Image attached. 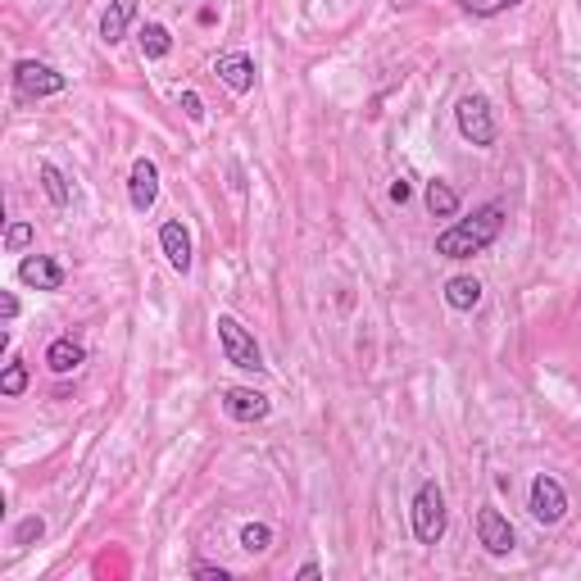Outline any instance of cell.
Masks as SVG:
<instances>
[{"label":"cell","instance_id":"15","mask_svg":"<svg viewBox=\"0 0 581 581\" xmlns=\"http://www.w3.org/2000/svg\"><path fill=\"white\" fill-rule=\"evenodd\" d=\"M46 364H50V373H73V368H82L87 364V350H82L73 336H55L50 341V350H46Z\"/></svg>","mask_w":581,"mask_h":581},{"label":"cell","instance_id":"9","mask_svg":"<svg viewBox=\"0 0 581 581\" xmlns=\"http://www.w3.org/2000/svg\"><path fill=\"white\" fill-rule=\"evenodd\" d=\"M268 395L250 391V386H227L223 391V414L232 418V423H264L268 418Z\"/></svg>","mask_w":581,"mask_h":581},{"label":"cell","instance_id":"7","mask_svg":"<svg viewBox=\"0 0 581 581\" xmlns=\"http://www.w3.org/2000/svg\"><path fill=\"white\" fill-rule=\"evenodd\" d=\"M477 541L486 545V554L504 559V554H513V545H518V532H513V522L504 518L495 504H482V509H477Z\"/></svg>","mask_w":581,"mask_h":581},{"label":"cell","instance_id":"14","mask_svg":"<svg viewBox=\"0 0 581 581\" xmlns=\"http://www.w3.org/2000/svg\"><path fill=\"white\" fill-rule=\"evenodd\" d=\"M445 305H450L454 314H473V309L482 305V282L468 273L450 277V282H445Z\"/></svg>","mask_w":581,"mask_h":581},{"label":"cell","instance_id":"12","mask_svg":"<svg viewBox=\"0 0 581 581\" xmlns=\"http://www.w3.org/2000/svg\"><path fill=\"white\" fill-rule=\"evenodd\" d=\"M19 282L37 286V291H60V286H64V264H55L50 255H28L19 264Z\"/></svg>","mask_w":581,"mask_h":581},{"label":"cell","instance_id":"25","mask_svg":"<svg viewBox=\"0 0 581 581\" xmlns=\"http://www.w3.org/2000/svg\"><path fill=\"white\" fill-rule=\"evenodd\" d=\"M182 114H187V119H205V100H200L196 91H182Z\"/></svg>","mask_w":581,"mask_h":581},{"label":"cell","instance_id":"20","mask_svg":"<svg viewBox=\"0 0 581 581\" xmlns=\"http://www.w3.org/2000/svg\"><path fill=\"white\" fill-rule=\"evenodd\" d=\"M23 391H28V368L10 364V368H5V377H0V395H10V400H14V395H23Z\"/></svg>","mask_w":581,"mask_h":581},{"label":"cell","instance_id":"11","mask_svg":"<svg viewBox=\"0 0 581 581\" xmlns=\"http://www.w3.org/2000/svg\"><path fill=\"white\" fill-rule=\"evenodd\" d=\"M159 250L168 255V264H173V273H191V232L178 223V218H168L164 227H159Z\"/></svg>","mask_w":581,"mask_h":581},{"label":"cell","instance_id":"21","mask_svg":"<svg viewBox=\"0 0 581 581\" xmlns=\"http://www.w3.org/2000/svg\"><path fill=\"white\" fill-rule=\"evenodd\" d=\"M513 5H518V0H463V10L477 14V19H495V14L513 10Z\"/></svg>","mask_w":581,"mask_h":581},{"label":"cell","instance_id":"27","mask_svg":"<svg viewBox=\"0 0 581 581\" xmlns=\"http://www.w3.org/2000/svg\"><path fill=\"white\" fill-rule=\"evenodd\" d=\"M414 196V187H409V178H400V182H391V200L395 205H404V200Z\"/></svg>","mask_w":581,"mask_h":581},{"label":"cell","instance_id":"2","mask_svg":"<svg viewBox=\"0 0 581 581\" xmlns=\"http://www.w3.org/2000/svg\"><path fill=\"white\" fill-rule=\"evenodd\" d=\"M454 123H459V137L468 141V146H477V150L495 146V109L482 91H468V96L454 105Z\"/></svg>","mask_w":581,"mask_h":581},{"label":"cell","instance_id":"3","mask_svg":"<svg viewBox=\"0 0 581 581\" xmlns=\"http://www.w3.org/2000/svg\"><path fill=\"white\" fill-rule=\"evenodd\" d=\"M409 518H414V536L423 545H436L445 536V522H450V513H445V491L436 482H423L414 491V504H409Z\"/></svg>","mask_w":581,"mask_h":581},{"label":"cell","instance_id":"19","mask_svg":"<svg viewBox=\"0 0 581 581\" xmlns=\"http://www.w3.org/2000/svg\"><path fill=\"white\" fill-rule=\"evenodd\" d=\"M268 545H273V527L268 522H246L241 527V550L246 554H264Z\"/></svg>","mask_w":581,"mask_h":581},{"label":"cell","instance_id":"26","mask_svg":"<svg viewBox=\"0 0 581 581\" xmlns=\"http://www.w3.org/2000/svg\"><path fill=\"white\" fill-rule=\"evenodd\" d=\"M0 314H5V323H14V318H19V296H14V291H5V296H0Z\"/></svg>","mask_w":581,"mask_h":581},{"label":"cell","instance_id":"6","mask_svg":"<svg viewBox=\"0 0 581 581\" xmlns=\"http://www.w3.org/2000/svg\"><path fill=\"white\" fill-rule=\"evenodd\" d=\"M527 509H532V518L545 522V527L563 522V513H568V491L559 486V477L536 473L532 477V495H527Z\"/></svg>","mask_w":581,"mask_h":581},{"label":"cell","instance_id":"18","mask_svg":"<svg viewBox=\"0 0 581 581\" xmlns=\"http://www.w3.org/2000/svg\"><path fill=\"white\" fill-rule=\"evenodd\" d=\"M168 50H173V37H168L164 23H146V28H141V55H146V60H164Z\"/></svg>","mask_w":581,"mask_h":581},{"label":"cell","instance_id":"1","mask_svg":"<svg viewBox=\"0 0 581 581\" xmlns=\"http://www.w3.org/2000/svg\"><path fill=\"white\" fill-rule=\"evenodd\" d=\"M500 227H504V205L491 200V205L473 209V218H459V223L445 227L441 237H436V255L441 259H477L495 246Z\"/></svg>","mask_w":581,"mask_h":581},{"label":"cell","instance_id":"24","mask_svg":"<svg viewBox=\"0 0 581 581\" xmlns=\"http://www.w3.org/2000/svg\"><path fill=\"white\" fill-rule=\"evenodd\" d=\"M191 577H196V581H227L232 572H227L223 563H196V568H191Z\"/></svg>","mask_w":581,"mask_h":581},{"label":"cell","instance_id":"8","mask_svg":"<svg viewBox=\"0 0 581 581\" xmlns=\"http://www.w3.org/2000/svg\"><path fill=\"white\" fill-rule=\"evenodd\" d=\"M128 200H132V209L137 214H150L155 209V200H159V168H155V159H132V173H128Z\"/></svg>","mask_w":581,"mask_h":581},{"label":"cell","instance_id":"13","mask_svg":"<svg viewBox=\"0 0 581 581\" xmlns=\"http://www.w3.org/2000/svg\"><path fill=\"white\" fill-rule=\"evenodd\" d=\"M137 5L141 0H109L105 14H100V41L105 46H119L123 37H128L132 19H137Z\"/></svg>","mask_w":581,"mask_h":581},{"label":"cell","instance_id":"22","mask_svg":"<svg viewBox=\"0 0 581 581\" xmlns=\"http://www.w3.org/2000/svg\"><path fill=\"white\" fill-rule=\"evenodd\" d=\"M32 246V223H10L5 227V250L10 255H19V250H28Z\"/></svg>","mask_w":581,"mask_h":581},{"label":"cell","instance_id":"23","mask_svg":"<svg viewBox=\"0 0 581 581\" xmlns=\"http://www.w3.org/2000/svg\"><path fill=\"white\" fill-rule=\"evenodd\" d=\"M41 536H46V522H41L37 513H32V518L19 522V532H14V545H32V541H41Z\"/></svg>","mask_w":581,"mask_h":581},{"label":"cell","instance_id":"17","mask_svg":"<svg viewBox=\"0 0 581 581\" xmlns=\"http://www.w3.org/2000/svg\"><path fill=\"white\" fill-rule=\"evenodd\" d=\"M37 178H41V187H46V196H50V205H69L73 200V191H69V178H64L60 168L50 164V159H41V168H37Z\"/></svg>","mask_w":581,"mask_h":581},{"label":"cell","instance_id":"28","mask_svg":"<svg viewBox=\"0 0 581 581\" xmlns=\"http://www.w3.org/2000/svg\"><path fill=\"white\" fill-rule=\"evenodd\" d=\"M296 577H300V581H314V577H323V568H318V559H309V563H300Z\"/></svg>","mask_w":581,"mask_h":581},{"label":"cell","instance_id":"4","mask_svg":"<svg viewBox=\"0 0 581 581\" xmlns=\"http://www.w3.org/2000/svg\"><path fill=\"white\" fill-rule=\"evenodd\" d=\"M218 345H223V359L232 368H246V373H264V368H268L259 341L232 314H218Z\"/></svg>","mask_w":581,"mask_h":581},{"label":"cell","instance_id":"5","mask_svg":"<svg viewBox=\"0 0 581 581\" xmlns=\"http://www.w3.org/2000/svg\"><path fill=\"white\" fill-rule=\"evenodd\" d=\"M69 87L60 69H50V64H37V60H19L14 64V91L23 100H46V96H60Z\"/></svg>","mask_w":581,"mask_h":581},{"label":"cell","instance_id":"10","mask_svg":"<svg viewBox=\"0 0 581 581\" xmlns=\"http://www.w3.org/2000/svg\"><path fill=\"white\" fill-rule=\"evenodd\" d=\"M214 73H218V82H223L232 96H246V91H255V60H250L246 50H227V55H218Z\"/></svg>","mask_w":581,"mask_h":581},{"label":"cell","instance_id":"16","mask_svg":"<svg viewBox=\"0 0 581 581\" xmlns=\"http://www.w3.org/2000/svg\"><path fill=\"white\" fill-rule=\"evenodd\" d=\"M427 209H432V218H454L459 214V191H454L450 182L432 178L427 182Z\"/></svg>","mask_w":581,"mask_h":581}]
</instances>
